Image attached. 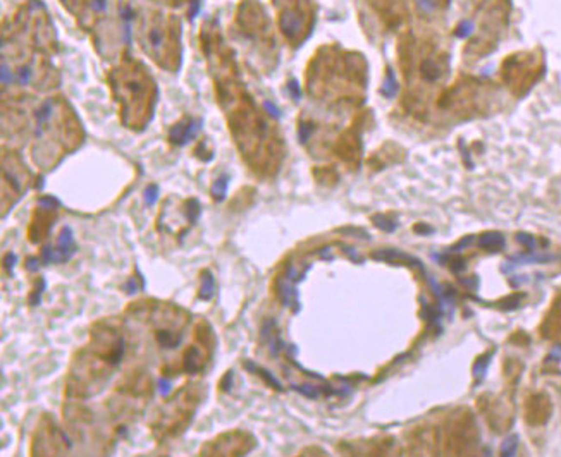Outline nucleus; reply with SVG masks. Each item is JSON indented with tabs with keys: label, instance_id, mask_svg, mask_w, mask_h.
I'll return each instance as SVG.
<instances>
[{
	"label": "nucleus",
	"instance_id": "obj_1",
	"mask_svg": "<svg viewBox=\"0 0 561 457\" xmlns=\"http://www.w3.org/2000/svg\"><path fill=\"white\" fill-rule=\"evenodd\" d=\"M90 344L73 358L67 377V396L99 394L124 356V337L112 320H102L90 332Z\"/></svg>",
	"mask_w": 561,
	"mask_h": 457
},
{
	"label": "nucleus",
	"instance_id": "obj_2",
	"mask_svg": "<svg viewBox=\"0 0 561 457\" xmlns=\"http://www.w3.org/2000/svg\"><path fill=\"white\" fill-rule=\"evenodd\" d=\"M201 400V388L198 383H186L172 399H169L152 423L155 438L178 437L188 428Z\"/></svg>",
	"mask_w": 561,
	"mask_h": 457
},
{
	"label": "nucleus",
	"instance_id": "obj_3",
	"mask_svg": "<svg viewBox=\"0 0 561 457\" xmlns=\"http://www.w3.org/2000/svg\"><path fill=\"white\" fill-rule=\"evenodd\" d=\"M212 352H214V334H212L210 325L207 322H201L197 326L195 342L182 354V370L186 373L203 371Z\"/></svg>",
	"mask_w": 561,
	"mask_h": 457
},
{
	"label": "nucleus",
	"instance_id": "obj_4",
	"mask_svg": "<svg viewBox=\"0 0 561 457\" xmlns=\"http://www.w3.org/2000/svg\"><path fill=\"white\" fill-rule=\"evenodd\" d=\"M255 447V438L250 433L234 430L212 438L201 445L200 456H246Z\"/></svg>",
	"mask_w": 561,
	"mask_h": 457
},
{
	"label": "nucleus",
	"instance_id": "obj_5",
	"mask_svg": "<svg viewBox=\"0 0 561 457\" xmlns=\"http://www.w3.org/2000/svg\"><path fill=\"white\" fill-rule=\"evenodd\" d=\"M71 449L66 435L57 428L54 419H48L47 424H40L33 437V456H60L62 452Z\"/></svg>",
	"mask_w": 561,
	"mask_h": 457
},
{
	"label": "nucleus",
	"instance_id": "obj_6",
	"mask_svg": "<svg viewBox=\"0 0 561 457\" xmlns=\"http://www.w3.org/2000/svg\"><path fill=\"white\" fill-rule=\"evenodd\" d=\"M54 218H55V215L52 213V208L40 207V210L35 211L33 220H31V224H29V227H28L29 241L35 243V244L41 243V241L47 237L50 227L54 225Z\"/></svg>",
	"mask_w": 561,
	"mask_h": 457
},
{
	"label": "nucleus",
	"instance_id": "obj_7",
	"mask_svg": "<svg viewBox=\"0 0 561 457\" xmlns=\"http://www.w3.org/2000/svg\"><path fill=\"white\" fill-rule=\"evenodd\" d=\"M74 253H76V244H74L73 230L69 227H64L57 237L54 263H66Z\"/></svg>",
	"mask_w": 561,
	"mask_h": 457
},
{
	"label": "nucleus",
	"instance_id": "obj_8",
	"mask_svg": "<svg viewBox=\"0 0 561 457\" xmlns=\"http://www.w3.org/2000/svg\"><path fill=\"white\" fill-rule=\"evenodd\" d=\"M198 127H200V120L188 119L186 122H178L171 129V133H169V139H171V143H174V145L182 146L190 141V139L195 138Z\"/></svg>",
	"mask_w": 561,
	"mask_h": 457
},
{
	"label": "nucleus",
	"instance_id": "obj_9",
	"mask_svg": "<svg viewBox=\"0 0 561 457\" xmlns=\"http://www.w3.org/2000/svg\"><path fill=\"white\" fill-rule=\"evenodd\" d=\"M280 28H282L286 37L295 38L301 29V19L296 12H284L280 16Z\"/></svg>",
	"mask_w": 561,
	"mask_h": 457
},
{
	"label": "nucleus",
	"instance_id": "obj_10",
	"mask_svg": "<svg viewBox=\"0 0 561 457\" xmlns=\"http://www.w3.org/2000/svg\"><path fill=\"white\" fill-rule=\"evenodd\" d=\"M215 292V279L210 270H201L200 273V289H198V298L203 301H210Z\"/></svg>",
	"mask_w": 561,
	"mask_h": 457
},
{
	"label": "nucleus",
	"instance_id": "obj_11",
	"mask_svg": "<svg viewBox=\"0 0 561 457\" xmlns=\"http://www.w3.org/2000/svg\"><path fill=\"white\" fill-rule=\"evenodd\" d=\"M506 241H504L503 234L500 232H485L481 237V246L487 251H500L504 248Z\"/></svg>",
	"mask_w": 561,
	"mask_h": 457
},
{
	"label": "nucleus",
	"instance_id": "obj_12",
	"mask_svg": "<svg viewBox=\"0 0 561 457\" xmlns=\"http://www.w3.org/2000/svg\"><path fill=\"white\" fill-rule=\"evenodd\" d=\"M243 364H244V366H246V368H248V370H250V371H253V373L260 375V377H262L263 380H265L267 383H269V385H270V387H272V388H276V390H282V387H280V383H279V381H277L276 378H274L272 375H270V373H269V371H267V370H263V368H260V366H257V364H253L252 361H244Z\"/></svg>",
	"mask_w": 561,
	"mask_h": 457
},
{
	"label": "nucleus",
	"instance_id": "obj_13",
	"mask_svg": "<svg viewBox=\"0 0 561 457\" xmlns=\"http://www.w3.org/2000/svg\"><path fill=\"white\" fill-rule=\"evenodd\" d=\"M227 184H229V177H227V175H220V177L212 184L210 192H212V198H214L215 201H222L224 198H226Z\"/></svg>",
	"mask_w": 561,
	"mask_h": 457
},
{
	"label": "nucleus",
	"instance_id": "obj_14",
	"mask_svg": "<svg viewBox=\"0 0 561 457\" xmlns=\"http://www.w3.org/2000/svg\"><path fill=\"white\" fill-rule=\"evenodd\" d=\"M553 258L554 256H551V254H517L508 261H511V263H547Z\"/></svg>",
	"mask_w": 561,
	"mask_h": 457
},
{
	"label": "nucleus",
	"instance_id": "obj_15",
	"mask_svg": "<svg viewBox=\"0 0 561 457\" xmlns=\"http://www.w3.org/2000/svg\"><path fill=\"white\" fill-rule=\"evenodd\" d=\"M200 213H201V207L200 203H198V200L191 198L190 201H186V218H188L190 225L197 224V220L200 218Z\"/></svg>",
	"mask_w": 561,
	"mask_h": 457
},
{
	"label": "nucleus",
	"instance_id": "obj_16",
	"mask_svg": "<svg viewBox=\"0 0 561 457\" xmlns=\"http://www.w3.org/2000/svg\"><path fill=\"white\" fill-rule=\"evenodd\" d=\"M422 76L427 81H436L439 77V67L432 60H425L422 64Z\"/></svg>",
	"mask_w": 561,
	"mask_h": 457
},
{
	"label": "nucleus",
	"instance_id": "obj_17",
	"mask_svg": "<svg viewBox=\"0 0 561 457\" xmlns=\"http://www.w3.org/2000/svg\"><path fill=\"white\" fill-rule=\"evenodd\" d=\"M398 91V83H396V77H394L393 71H387V76H386V83H384L382 86V93L386 95V96H394Z\"/></svg>",
	"mask_w": 561,
	"mask_h": 457
},
{
	"label": "nucleus",
	"instance_id": "obj_18",
	"mask_svg": "<svg viewBox=\"0 0 561 457\" xmlns=\"http://www.w3.org/2000/svg\"><path fill=\"white\" fill-rule=\"evenodd\" d=\"M517 447H518V438L515 435L508 437L506 440L501 445V456H515L517 454Z\"/></svg>",
	"mask_w": 561,
	"mask_h": 457
},
{
	"label": "nucleus",
	"instance_id": "obj_19",
	"mask_svg": "<svg viewBox=\"0 0 561 457\" xmlns=\"http://www.w3.org/2000/svg\"><path fill=\"white\" fill-rule=\"evenodd\" d=\"M45 289V279H38L37 280V286L33 287V290H31V294H29V305L35 306L40 303V298H41V292H43Z\"/></svg>",
	"mask_w": 561,
	"mask_h": 457
},
{
	"label": "nucleus",
	"instance_id": "obj_20",
	"mask_svg": "<svg viewBox=\"0 0 561 457\" xmlns=\"http://www.w3.org/2000/svg\"><path fill=\"white\" fill-rule=\"evenodd\" d=\"M374 224H376L379 228H382V230H386V232H393L394 228H396V224L391 222V220H387V218L382 217V215H376V217H374Z\"/></svg>",
	"mask_w": 561,
	"mask_h": 457
},
{
	"label": "nucleus",
	"instance_id": "obj_21",
	"mask_svg": "<svg viewBox=\"0 0 561 457\" xmlns=\"http://www.w3.org/2000/svg\"><path fill=\"white\" fill-rule=\"evenodd\" d=\"M296 392H300V394H303V396L306 397H312V399H315V397H319V394H321V390H319L317 387H314V385H303V387H298V385H295Z\"/></svg>",
	"mask_w": 561,
	"mask_h": 457
},
{
	"label": "nucleus",
	"instance_id": "obj_22",
	"mask_svg": "<svg viewBox=\"0 0 561 457\" xmlns=\"http://www.w3.org/2000/svg\"><path fill=\"white\" fill-rule=\"evenodd\" d=\"M517 241L520 244H523L525 248H528V249L532 251L534 248H536V237L534 236H530V234H517Z\"/></svg>",
	"mask_w": 561,
	"mask_h": 457
},
{
	"label": "nucleus",
	"instance_id": "obj_23",
	"mask_svg": "<svg viewBox=\"0 0 561 457\" xmlns=\"http://www.w3.org/2000/svg\"><path fill=\"white\" fill-rule=\"evenodd\" d=\"M157 198H159V188L155 184L148 186L146 191H145V201L148 205H153L155 201H157Z\"/></svg>",
	"mask_w": 561,
	"mask_h": 457
},
{
	"label": "nucleus",
	"instance_id": "obj_24",
	"mask_svg": "<svg viewBox=\"0 0 561 457\" xmlns=\"http://www.w3.org/2000/svg\"><path fill=\"white\" fill-rule=\"evenodd\" d=\"M312 133H314V126H312L310 122L300 124V141H301V143H305L306 139L310 138V134H312Z\"/></svg>",
	"mask_w": 561,
	"mask_h": 457
},
{
	"label": "nucleus",
	"instance_id": "obj_25",
	"mask_svg": "<svg viewBox=\"0 0 561 457\" xmlns=\"http://www.w3.org/2000/svg\"><path fill=\"white\" fill-rule=\"evenodd\" d=\"M148 40L150 43H152V47H160L162 43V33L159 28H152L148 33Z\"/></svg>",
	"mask_w": 561,
	"mask_h": 457
},
{
	"label": "nucleus",
	"instance_id": "obj_26",
	"mask_svg": "<svg viewBox=\"0 0 561 457\" xmlns=\"http://www.w3.org/2000/svg\"><path fill=\"white\" fill-rule=\"evenodd\" d=\"M472 31H474V24H472V22H468V21H465V22H461V24L458 26V29H456V35H458V37H461V38H466V37H470Z\"/></svg>",
	"mask_w": 561,
	"mask_h": 457
},
{
	"label": "nucleus",
	"instance_id": "obj_27",
	"mask_svg": "<svg viewBox=\"0 0 561 457\" xmlns=\"http://www.w3.org/2000/svg\"><path fill=\"white\" fill-rule=\"evenodd\" d=\"M38 205H40V207H47V208H57V207H60L59 200H55V198H52V196H41L40 200H38Z\"/></svg>",
	"mask_w": 561,
	"mask_h": 457
},
{
	"label": "nucleus",
	"instance_id": "obj_28",
	"mask_svg": "<svg viewBox=\"0 0 561 457\" xmlns=\"http://www.w3.org/2000/svg\"><path fill=\"white\" fill-rule=\"evenodd\" d=\"M489 356H484V358H481L477 361V364H475V368H474V373L477 375V377H481V375H484V371H485V368H487V364H489Z\"/></svg>",
	"mask_w": 561,
	"mask_h": 457
},
{
	"label": "nucleus",
	"instance_id": "obj_29",
	"mask_svg": "<svg viewBox=\"0 0 561 457\" xmlns=\"http://www.w3.org/2000/svg\"><path fill=\"white\" fill-rule=\"evenodd\" d=\"M417 4L420 5V9L425 12H432L434 9L438 7V0H417Z\"/></svg>",
	"mask_w": 561,
	"mask_h": 457
},
{
	"label": "nucleus",
	"instance_id": "obj_30",
	"mask_svg": "<svg viewBox=\"0 0 561 457\" xmlns=\"http://www.w3.org/2000/svg\"><path fill=\"white\" fill-rule=\"evenodd\" d=\"M29 77H31V71H29L28 67H21V69L18 71V81L21 84L29 83Z\"/></svg>",
	"mask_w": 561,
	"mask_h": 457
},
{
	"label": "nucleus",
	"instance_id": "obj_31",
	"mask_svg": "<svg viewBox=\"0 0 561 457\" xmlns=\"http://www.w3.org/2000/svg\"><path fill=\"white\" fill-rule=\"evenodd\" d=\"M14 263H16V254L14 253H7V254H5L4 267H5V270H7L9 273H12V267H14Z\"/></svg>",
	"mask_w": 561,
	"mask_h": 457
},
{
	"label": "nucleus",
	"instance_id": "obj_32",
	"mask_svg": "<svg viewBox=\"0 0 561 457\" xmlns=\"http://www.w3.org/2000/svg\"><path fill=\"white\" fill-rule=\"evenodd\" d=\"M24 267L28 272H38V267H40L38 258H28V260L24 261Z\"/></svg>",
	"mask_w": 561,
	"mask_h": 457
},
{
	"label": "nucleus",
	"instance_id": "obj_33",
	"mask_svg": "<svg viewBox=\"0 0 561 457\" xmlns=\"http://www.w3.org/2000/svg\"><path fill=\"white\" fill-rule=\"evenodd\" d=\"M124 289H126V292H135V290H138V284H136L135 277H131L128 282L124 284Z\"/></svg>",
	"mask_w": 561,
	"mask_h": 457
},
{
	"label": "nucleus",
	"instance_id": "obj_34",
	"mask_svg": "<svg viewBox=\"0 0 561 457\" xmlns=\"http://www.w3.org/2000/svg\"><path fill=\"white\" fill-rule=\"evenodd\" d=\"M11 79H12V76H11V74H9V67H7V64H2V83H4V84H9V83H11Z\"/></svg>",
	"mask_w": 561,
	"mask_h": 457
},
{
	"label": "nucleus",
	"instance_id": "obj_35",
	"mask_svg": "<svg viewBox=\"0 0 561 457\" xmlns=\"http://www.w3.org/2000/svg\"><path fill=\"white\" fill-rule=\"evenodd\" d=\"M231 378H233V371H227L226 375H224V378L222 380H220V388H222V390H227V388H229V380Z\"/></svg>",
	"mask_w": 561,
	"mask_h": 457
},
{
	"label": "nucleus",
	"instance_id": "obj_36",
	"mask_svg": "<svg viewBox=\"0 0 561 457\" xmlns=\"http://www.w3.org/2000/svg\"><path fill=\"white\" fill-rule=\"evenodd\" d=\"M171 381L169 380H162L160 381V392H162V396H167L169 394V390H171Z\"/></svg>",
	"mask_w": 561,
	"mask_h": 457
},
{
	"label": "nucleus",
	"instance_id": "obj_37",
	"mask_svg": "<svg viewBox=\"0 0 561 457\" xmlns=\"http://www.w3.org/2000/svg\"><path fill=\"white\" fill-rule=\"evenodd\" d=\"M288 88H289V90H291L293 96H295V98H300V88H298V83H296V81H291V83L288 84Z\"/></svg>",
	"mask_w": 561,
	"mask_h": 457
},
{
	"label": "nucleus",
	"instance_id": "obj_38",
	"mask_svg": "<svg viewBox=\"0 0 561 457\" xmlns=\"http://www.w3.org/2000/svg\"><path fill=\"white\" fill-rule=\"evenodd\" d=\"M265 107H267V109H269V112L272 114L274 117H279V112H277V109L272 105V103H270V102H265Z\"/></svg>",
	"mask_w": 561,
	"mask_h": 457
}]
</instances>
